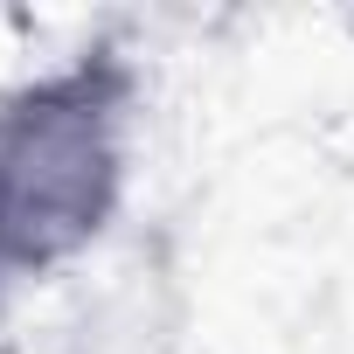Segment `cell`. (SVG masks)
Segmentation results:
<instances>
[{"label": "cell", "instance_id": "1", "mask_svg": "<svg viewBox=\"0 0 354 354\" xmlns=\"http://www.w3.org/2000/svg\"><path fill=\"white\" fill-rule=\"evenodd\" d=\"M139 77L91 42L0 91V292L77 264L118 216Z\"/></svg>", "mask_w": 354, "mask_h": 354}]
</instances>
